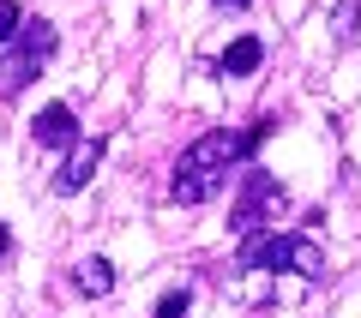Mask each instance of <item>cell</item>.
<instances>
[{
    "instance_id": "1",
    "label": "cell",
    "mask_w": 361,
    "mask_h": 318,
    "mask_svg": "<svg viewBox=\"0 0 361 318\" xmlns=\"http://www.w3.org/2000/svg\"><path fill=\"white\" fill-rule=\"evenodd\" d=\"M265 139H271V120H253V127H217V132H205V139H193L187 151H180L175 174H229L235 180V168L253 163Z\"/></svg>"
},
{
    "instance_id": "2",
    "label": "cell",
    "mask_w": 361,
    "mask_h": 318,
    "mask_svg": "<svg viewBox=\"0 0 361 318\" xmlns=\"http://www.w3.org/2000/svg\"><path fill=\"white\" fill-rule=\"evenodd\" d=\"M235 270H295L301 282H319L325 276V253L319 241H307V234H247L241 253H235Z\"/></svg>"
},
{
    "instance_id": "3",
    "label": "cell",
    "mask_w": 361,
    "mask_h": 318,
    "mask_svg": "<svg viewBox=\"0 0 361 318\" xmlns=\"http://www.w3.org/2000/svg\"><path fill=\"white\" fill-rule=\"evenodd\" d=\"M54 42H61V37H54L49 18H25V25H18V37H13V49L0 54V96H18V90L37 78L42 61L54 54Z\"/></svg>"
},
{
    "instance_id": "4",
    "label": "cell",
    "mask_w": 361,
    "mask_h": 318,
    "mask_svg": "<svg viewBox=\"0 0 361 318\" xmlns=\"http://www.w3.org/2000/svg\"><path fill=\"white\" fill-rule=\"evenodd\" d=\"M289 192L277 186V174H265V168H241L235 174V210H229V229L235 234H259V222L277 217L283 210Z\"/></svg>"
},
{
    "instance_id": "5",
    "label": "cell",
    "mask_w": 361,
    "mask_h": 318,
    "mask_svg": "<svg viewBox=\"0 0 361 318\" xmlns=\"http://www.w3.org/2000/svg\"><path fill=\"white\" fill-rule=\"evenodd\" d=\"M103 156H109V139H78L73 151H66L61 174H54V192H61V198H73V192H85L90 180H97V168H103Z\"/></svg>"
},
{
    "instance_id": "6",
    "label": "cell",
    "mask_w": 361,
    "mask_h": 318,
    "mask_svg": "<svg viewBox=\"0 0 361 318\" xmlns=\"http://www.w3.org/2000/svg\"><path fill=\"white\" fill-rule=\"evenodd\" d=\"M30 139H37L42 151H73L78 144V115L66 108V102H49V108L30 120Z\"/></svg>"
},
{
    "instance_id": "7",
    "label": "cell",
    "mask_w": 361,
    "mask_h": 318,
    "mask_svg": "<svg viewBox=\"0 0 361 318\" xmlns=\"http://www.w3.org/2000/svg\"><path fill=\"white\" fill-rule=\"evenodd\" d=\"M259 66H265V42H259V37H235L229 49H223L217 72L223 78H247V72H259Z\"/></svg>"
},
{
    "instance_id": "8",
    "label": "cell",
    "mask_w": 361,
    "mask_h": 318,
    "mask_svg": "<svg viewBox=\"0 0 361 318\" xmlns=\"http://www.w3.org/2000/svg\"><path fill=\"white\" fill-rule=\"evenodd\" d=\"M78 294H90V300H103V294H115V265L109 258H85V265L73 270Z\"/></svg>"
},
{
    "instance_id": "9",
    "label": "cell",
    "mask_w": 361,
    "mask_h": 318,
    "mask_svg": "<svg viewBox=\"0 0 361 318\" xmlns=\"http://www.w3.org/2000/svg\"><path fill=\"white\" fill-rule=\"evenodd\" d=\"M187 306H193V288H169L157 300V318H187Z\"/></svg>"
},
{
    "instance_id": "10",
    "label": "cell",
    "mask_w": 361,
    "mask_h": 318,
    "mask_svg": "<svg viewBox=\"0 0 361 318\" xmlns=\"http://www.w3.org/2000/svg\"><path fill=\"white\" fill-rule=\"evenodd\" d=\"M18 25H25V13H18V0H0V42H13Z\"/></svg>"
},
{
    "instance_id": "11",
    "label": "cell",
    "mask_w": 361,
    "mask_h": 318,
    "mask_svg": "<svg viewBox=\"0 0 361 318\" xmlns=\"http://www.w3.org/2000/svg\"><path fill=\"white\" fill-rule=\"evenodd\" d=\"M355 37V6H343V13H337V42H349Z\"/></svg>"
},
{
    "instance_id": "12",
    "label": "cell",
    "mask_w": 361,
    "mask_h": 318,
    "mask_svg": "<svg viewBox=\"0 0 361 318\" xmlns=\"http://www.w3.org/2000/svg\"><path fill=\"white\" fill-rule=\"evenodd\" d=\"M13 253V229H6V222H0V258Z\"/></svg>"
},
{
    "instance_id": "13",
    "label": "cell",
    "mask_w": 361,
    "mask_h": 318,
    "mask_svg": "<svg viewBox=\"0 0 361 318\" xmlns=\"http://www.w3.org/2000/svg\"><path fill=\"white\" fill-rule=\"evenodd\" d=\"M217 6H229V13H241V6H253V0H217Z\"/></svg>"
}]
</instances>
